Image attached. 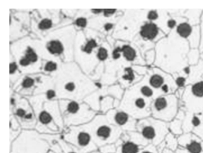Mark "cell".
<instances>
[{
	"label": "cell",
	"mask_w": 203,
	"mask_h": 153,
	"mask_svg": "<svg viewBox=\"0 0 203 153\" xmlns=\"http://www.w3.org/2000/svg\"><path fill=\"white\" fill-rule=\"evenodd\" d=\"M157 123L152 124V123L148 122L144 124L140 130V136L147 145H153L156 147L159 146L163 141L168 133L165 125L161 124L157 127V125L158 124Z\"/></svg>",
	"instance_id": "obj_1"
},
{
	"label": "cell",
	"mask_w": 203,
	"mask_h": 153,
	"mask_svg": "<svg viewBox=\"0 0 203 153\" xmlns=\"http://www.w3.org/2000/svg\"><path fill=\"white\" fill-rule=\"evenodd\" d=\"M176 153H203V140L195 133H185L178 136Z\"/></svg>",
	"instance_id": "obj_2"
},
{
	"label": "cell",
	"mask_w": 203,
	"mask_h": 153,
	"mask_svg": "<svg viewBox=\"0 0 203 153\" xmlns=\"http://www.w3.org/2000/svg\"><path fill=\"white\" fill-rule=\"evenodd\" d=\"M157 148L159 153H160L164 148H167L173 151H176L178 148V137L171 133H167L163 141L157 146Z\"/></svg>",
	"instance_id": "obj_3"
},
{
	"label": "cell",
	"mask_w": 203,
	"mask_h": 153,
	"mask_svg": "<svg viewBox=\"0 0 203 153\" xmlns=\"http://www.w3.org/2000/svg\"><path fill=\"white\" fill-rule=\"evenodd\" d=\"M159 32V29L156 24L152 23H148L144 24L141 28V35L142 37L148 39H153Z\"/></svg>",
	"instance_id": "obj_4"
},
{
	"label": "cell",
	"mask_w": 203,
	"mask_h": 153,
	"mask_svg": "<svg viewBox=\"0 0 203 153\" xmlns=\"http://www.w3.org/2000/svg\"><path fill=\"white\" fill-rule=\"evenodd\" d=\"M142 148L135 142L128 141L123 145L122 151V153H139Z\"/></svg>",
	"instance_id": "obj_5"
},
{
	"label": "cell",
	"mask_w": 203,
	"mask_h": 153,
	"mask_svg": "<svg viewBox=\"0 0 203 153\" xmlns=\"http://www.w3.org/2000/svg\"><path fill=\"white\" fill-rule=\"evenodd\" d=\"M48 50L52 54H61L63 51V47L62 43L58 41H53L50 43L48 47Z\"/></svg>",
	"instance_id": "obj_6"
},
{
	"label": "cell",
	"mask_w": 203,
	"mask_h": 153,
	"mask_svg": "<svg viewBox=\"0 0 203 153\" xmlns=\"http://www.w3.org/2000/svg\"><path fill=\"white\" fill-rule=\"evenodd\" d=\"M177 31L178 33H179L182 37H188L192 31L191 27L186 23H182L179 24L177 28Z\"/></svg>",
	"instance_id": "obj_7"
},
{
	"label": "cell",
	"mask_w": 203,
	"mask_h": 153,
	"mask_svg": "<svg viewBox=\"0 0 203 153\" xmlns=\"http://www.w3.org/2000/svg\"><path fill=\"white\" fill-rule=\"evenodd\" d=\"M122 51L125 57L129 61L133 60L136 57L135 50L128 45H125L122 48Z\"/></svg>",
	"instance_id": "obj_8"
},
{
	"label": "cell",
	"mask_w": 203,
	"mask_h": 153,
	"mask_svg": "<svg viewBox=\"0 0 203 153\" xmlns=\"http://www.w3.org/2000/svg\"><path fill=\"white\" fill-rule=\"evenodd\" d=\"M167 106V103L164 98H159L157 99L154 104L155 109L159 113L163 111L166 108Z\"/></svg>",
	"instance_id": "obj_9"
},
{
	"label": "cell",
	"mask_w": 203,
	"mask_h": 153,
	"mask_svg": "<svg viewBox=\"0 0 203 153\" xmlns=\"http://www.w3.org/2000/svg\"><path fill=\"white\" fill-rule=\"evenodd\" d=\"M163 78L162 77L159 75H153L151 77L150 79V84L153 87L157 88L160 87L163 84Z\"/></svg>",
	"instance_id": "obj_10"
},
{
	"label": "cell",
	"mask_w": 203,
	"mask_h": 153,
	"mask_svg": "<svg viewBox=\"0 0 203 153\" xmlns=\"http://www.w3.org/2000/svg\"><path fill=\"white\" fill-rule=\"evenodd\" d=\"M193 94L197 97L203 96V82L195 84L192 88Z\"/></svg>",
	"instance_id": "obj_11"
},
{
	"label": "cell",
	"mask_w": 203,
	"mask_h": 153,
	"mask_svg": "<svg viewBox=\"0 0 203 153\" xmlns=\"http://www.w3.org/2000/svg\"><path fill=\"white\" fill-rule=\"evenodd\" d=\"M115 119L118 124H119L120 125H123L128 121V116L126 113H125L124 112H120V113H118V114L116 115Z\"/></svg>",
	"instance_id": "obj_12"
},
{
	"label": "cell",
	"mask_w": 203,
	"mask_h": 153,
	"mask_svg": "<svg viewBox=\"0 0 203 153\" xmlns=\"http://www.w3.org/2000/svg\"><path fill=\"white\" fill-rule=\"evenodd\" d=\"M90 141V136L85 132H81L78 136V141L82 145H87Z\"/></svg>",
	"instance_id": "obj_13"
},
{
	"label": "cell",
	"mask_w": 203,
	"mask_h": 153,
	"mask_svg": "<svg viewBox=\"0 0 203 153\" xmlns=\"http://www.w3.org/2000/svg\"><path fill=\"white\" fill-rule=\"evenodd\" d=\"M110 133V129L106 126L100 127L97 131V134L99 136H101L105 138L109 136Z\"/></svg>",
	"instance_id": "obj_14"
},
{
	"label": "cell",
	"mask_w": 203,
	"mask_h": 153,
	"mask_svg": "<svg viewBox=\"0 0 203 153\" xmlns=\"http://www.w3.org/2000/svg\"><path fill=\"white\" fill-rule=\"evenodd\" d=\"M139 153H159L157 147L153 145H148L143 147Z\"/></svg>",
	"instance_id": "obj_15"
},
{
	"label": "cell",
	"mask_w": 203,
	"mask_h": 153,
	"mask_svg": "<svg viewBox=\"0 0 203 153\" xmlns=\"http://www.w3.org/2000/svg\"><path fill=\"white\" fill-rule=\"evenodd\" d=\"M25 57H26L30 62H35L38 58L37 55L31 48H28Z\"/></svg>",
	"instance_id": "obj_16"
},
{
	"label": "cell",
	"mask_w": 203,
	"mask_h": 153,
	"mask_svg": "<svg viewBox=\"0 0 203 153\" xmlns=\"http://www.w3.org/2000/svg\"><path fill=\"white\" fill-rule=\"evenodd\" d=\"M96 46L97 45L96 41H94V39H91V41L88 42V43L86 44L85 47L84 48V51L87 53H91L92 52V49L96 47Z\"/></svg>",
	"instance_id": "obj_17"
},
{
	"label": "cell",
	"mask_w": 203,
	"mask_h": 153,
	"mask_svg": "<svg viewBox=\"0 0 203 153\" xmlns=\"http://www.w3.org/2000/svg\"><path fill=\"white\" fill-rule=\"evenodd\" d=\"M39 120L43 124H47L51 121V117L50 114L45 111H43L41 113L39 116Z\"/></svg>",
	"instance_id": "obj_18"
},
{
	"label": "cell",
	"mask_w": 203,
	"mask_h": 153,
	"mask_svg": "<svg viewBox=\"0 0 203 153\" xmlns=\"http://www.w3.org/2000/svg\"><path fill=\"white\" fill-rule=\"evenodd\" d=\"M52 26V22L51 20L49 19H43L40 22L39 24V27L41 29L45 30L50 28Z\"/></svg>",
	"instance_id": "obj_19"
},
{
	"label": "cell",
	"mask_w": 203,
	"mask_h": 153,
	"mask_svg": "<svg viewBox=\"0 0 203 153\" xmlns=\"http://www.w3.org/2000/svg\"><path fill=\"white\" fill-rule=\"evenodd\" d=\"M107 50L104 48H101L99 49L98 50V57L100 60H104L105 59H106L107 57Z\"/></svg>",
	"instance_id": "obj_20"
},
{
	"label": "cell",
	"mask_w": 203,
	"mask_h": 153,
	"mask_svg": "<svg viewBox=\"0 0 203 153\" xmlns=\"http://www.w3.org/2000/svg\"><path fill=\"white\" fill-rule=\"evenodd\" d=\"M68 111L72 113H75L79 110V105L76 102H71L68 106Z\"/></svg>",
	"instance_id": "obj_21"
},
{
	"label": "cell",
	"mask_w": 203,
	"mask_h": 153,
	"mask_svg": "<svg viewBox=\"0 0 203 153\" xmlns=\"http://www.w3.org/2000/svg\"><path fill=\"white\" fill-rule=\"evenodd\" d=\"M125 71L127 72V74L124 75L123 76V78L125 79L132 81L134 79V77H135L132 70L130 68H127L125 69Z\"/></svg>",
	"instance_id": "obj_22"
},
{
	"label": "cell",
	"mask_w": 203,
	"mask_h": 153,
	"mask_svg": "<svg viewBox=\"0 0 203 153\" xmlns=\"http://www.w3.org/2000/svg\"><path fill=\"white\" fill-rule=\"evenodd\" d=\"M141 92L146 97H150L152 94V91L148 87H143L142 88Z\"/></svg>",
	"instance_id": "obj_23"
},
{
	"label": "cell",
	"mask_w": 203,
	"mask_h": 153,
	"mask_svg": "<svg viewBox=\"0 0 203 153\" xmlns=\"http://www.w3.org/2000/svg\"><path fill=\"white\" fill-rule=\"evenodd\" d=\"M34 84V80L32 78L28 77L23 82V87L24 88H29L32 87Z\"/></svg>",
	"instance_id": "obj_24"
},
{
	"label": "cell",
	"mask_w": 203,
	"mask_h": 153,
	"mask_svg": "<svg viewBox=\"0 0 203 153\" xmlns=\"http://www.w3.org/2000/svg\"><path fill=\"white\" fill-rule=\"evenodd\" d=\"M57 68V65L55 63L50 62L47 63L45 67V69L47 71H53Z\"/></svg>",
	"instance_id": "obj_25"
},
{
	"label": "cell",
	"mask_w": 203,
	"mask_h": 153,
	"mask_svg": "<svg viewBox=\"0 0 203 153\" xmlns=\"http://www.w3.org/2000/svg\"><path fill=\"white\" fill-rule=\"evenodd\" d=\"M135 104L137 106V107H138L139 109H143L144 108V107L145 106V103L144 99H137L135 101Z\"/></svg>",
	"instance_id": "obj_26"
},
{
	"label": "cell",
	"mask_w": 203,
	"mask_h": 153,
	"mask_svg": "<svg viewBox=\"0 0 203 153\" xmlns=\"http://www.w3.org/2000/svg\"><path fill=\"white\" fill-rule=\"evenodd\" d=\"M76 24L80 27H85L86 25V20L84 18H79L76 22Z\"/></svg>",
	"instance_id": "obj_27"
},
{
	"label": "cell",
	"mask_w": 203,
	"mask_h": 153,
	"mask_svg": "<svg viewBox=\"0 0 203 153\" xmlns=\"http://www.w3.org/2000/svg\"><path fill=\"white\" fill-rule=\"evenodd\" d=\"M157 17H158V14L156 11H150L148 14V18L149 20H151V21L156 20Z\"/></svg>",
	"instance_id": "obj_28"
},
{
	"label": "cell",
	"mask_w": 203,
	"mask_h": 153,
	"mask_svg": "<svg viewBox=\"0 0 203 153\" xmlns=\"http://www.w3.org/2000/svg\"><path fill=\"white\" fill-rule=\"evenodd\" d=\"M121 51H122V48H118V47L117 48H116L114 50L113 53V58L115 59H118V58L120 57V52H121Z\"/></svg>",
	"instance_id": "obj_29"
},
{
	"label": "cell",
	"mask_w": 203,
	"mask_h": 153,
	"mask_svg": "<svg viewBox=\"0 0 203 153\" xmlns=\"http://www.w3.org/2000/svg\"><path fill=\"white\" fill-rule=\"evenodd\" d=\"M185 79L182 77H178L176 80V84L179 87H183L185 84Z\"/></svg>",
	"instance_id": "obj_30"
},
{
	"label": "cell",
	"mask_w": 203,
	"mask_h": 153,
	"mask_svg": "<svg viewBox=\"0 0 203 153\" xmlns=\"http://www.w3.org/2000/svg\"><path fill=\"white\" fill-rule=\"evenodd\" d=\"M29 63H30V62L29 61V60L26 57L23 58L22 59H21V60L20 61V64L21 65V66H28V65H29Z\"/></svg>",
	"instance_id": "obj_31"
},
{
	"label": "cell",
	"mask_w": 203,
	"mask_h": 153,
	"mask_svg": "<svg viewBox=\"0 0 203 153\" xmlns=\"http://www.w3.org/2000/svg\"><path fill=\"white\" fill-rule=\"evenodd\" d=\"M17 66L15 63H12L10 65V73H13L17 69Z\"/></svg>",
	"instance_id": "obj_32"
},
{
	"label": "cell",
	"mask_w": 203,
	"mask_h": 153,
	"mask_svg": "<svg viewBox=\"0 0 203 153\" xmlns=\"http://www.w3.org/2000/svg\"><path fill=\"white\" fill-rule=\"evenodd\" d=\"M75 85L70 82V83H68L66 85V89L69 91H72L74 90L75 89Z\"/></svg>",
	"instance_id": "obj_33"
},
{
	"label": "cell",
	"mask_w": 203,
	"mask_h": 153,
	"mask_svg": "<svg viewBox=\"0 0 203 153\" xmlns=\"http://www.w3.org/2000/svg\"><path fill=\"white\" fill-rule=\"evenodd\" d=\"M115 11H116L115 9H105V10H104V13L105 16H108L110 14H113Z\"/></svg>",
	"instance_id": "obj_34"
},
{
	"label": "cell",
	"mask_w": 203,
	"mask_h": 153,
	"mask_svg": "<svg viewBox=\"0 0 203 153\" xmlns=\"http://www.w3.org/2000/svg\"><path fill=\"white\" fill-rule=\"evenodd\" d=\"M55 92H54V91H53V90H50V91H48L47 92V98L49 99L53 98L55 96Z\"/></svg>",
	"instance_id": "obj_35"
},
{
	"label": "cell",
	"mask_w": 203,
	"mask_h": 153,
	"mask_svg": "<svg viewBox=\"0 0 203 153\" xmlns=\"http://www.w3.org/2000/svg\"><path fill=\"white\" fill-rule=\"evenodd\" d=\"M17 114L20 117H23V116H25V111L21 109H18L17 111Z\"/></svg>",
	"instance_id": "obj_36"
},
{
	"label": "cell",
	"mask_w": 203,
	"mask_h": 153,
	"mask_svg": "<svg viewBox=\"0 0 203 153\" xmlns=\"http://www.w3.org/2000/svg\"><path fill=\"white\" fill-rule=\"evenodd\" d=\"M167 24H168V26L171 28H173L175 25H176V22L173 20H171L169 21L168 23H167Z\"/></svg>",
	"instance_id": "obj_37"
},
{
	"label": "cell",
	"mask_w": 203,
	"mask_h": 153,
	"mask_svg": "<svg viewBox=\"0 0 203 153\" xmlns=\"http://www.w3.org/2000/svg\"><path fill=\"white\" fill-rule=\"evenodd\" d=\"M160 153H176V152L167 148H164Z\"/></svg>",
	"instance_id": "obj_38"
},
{
	"label": "cell",
	"mask_w": 203,
	"mask_h": 153,
	"mask_svg": "<svg viewBox=\"0 0 203 153\" xmlns=\"http://www.w3.org/2000/svg\"><path fill=\"white\" fill-rule=\"evenodd\" d=\"M112 27H113V24H110V23H107V24H106L105 25V26H104L105 29H106L107 31H108V30L111 29L112 28Z\"/></svg>",
	"instance_id": "obj_39"
},
{
	"label": "cell",
	"mask_w": 203,
	"mask_h": 153,
	"mask_svg": "<svg viewBox=\"0 0 203 153\" xmlns=\"http://www.w3.org/2000/svg\"><path fill=\"white\" fill-rule=\"evenodd\" d=\"M162 89H163V91L164 92H168L169 88H168L167 85H163V86L162 87Z\"/></svg>",
	"instance_id": "obj_40"
},
{
	"label": "cell",
	"mask_w": 203,
	"mask_h": 153,
	"mask_svg": "<svg viewBox=\"0 0 203 153\" xmlns=\"http://www.w3.org/2000/svg\"><path fill=\"white\" fill-rule=\"evenodd\" d=\"M92 11L96 13H100L101 11H102L101 9H92Z\"/></svg>",
	"instance_id": "obj_41"
},
{
	"label": "cell",
	"mask_w": 203,
	"mask_h": 153,
	"mask_svg": "<svg viewBox=\"0 0 203 153\" xmlns=\"http://www.w3.org/2000/svg\"><path fill=\"white\" fill-rule=\"evenodd\" d=\"M32 118V114H27V115H26L25 116V118L26 119H31Z\"/></svg>",
	"instance_id": "obj_42"
},
{
	"label": "cell",
	"mask_w": 203,
	"mask_h": 153,
	"mask_svg": "<svg viewBox=\"0 0 203 153\" xmlns=\"http://www.w3.org/2000/svg\"><path fill=\"white\" fill-rule=\"evenodd\" d=\"M185 72L186 73H189V69L188 68H186L185 69Z\"/></svg>",
	"instance_id": "obj_43"
},
{
	"label": "cell",
	"mask_w": 203,
	"mask_h": 153,
	"mask_svg": "<svg viewBox=\"0 0 203 153\" xmlns=\"http://www.w3.org/2000/svg\"></svg>",
	"instance_id": "obj_44"
}]
</instances>
